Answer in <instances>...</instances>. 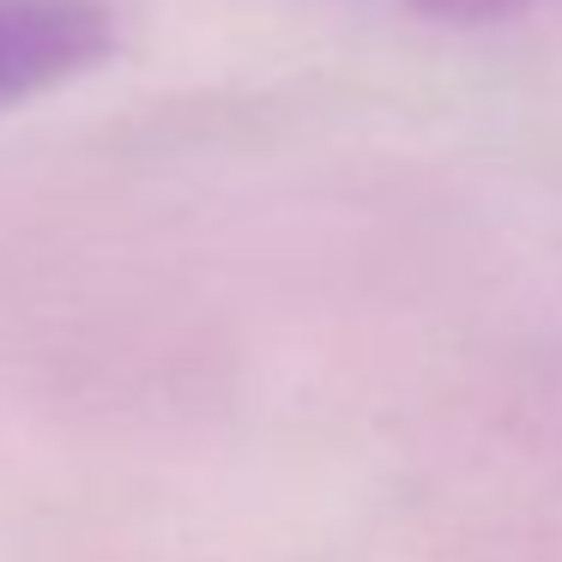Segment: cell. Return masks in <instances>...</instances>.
<instances>
[{
  "label": "cell",
  "instance_id": "obj_1",
  "mask_svg": "<svg viewBox=\"0 0 562 562\" xmlns=\"http://www.w3.org/2000/svg\"><path fill=\"white\" fill-rule=\"evenodd\" d=\"M98 49V25L61 0H0V103L74 74Z\"/></svg>",
  "mask_w": 562,
  "mask_h": 562
},
{
  "label": "cell",
  "instance_id": "obj_2",
  "mask_svg": "<svg viewBox=\"0 0 562 562\" xmlns=\"http://www.w3.org/2000/svg\"><path fill=\"white\" fill-rule=\"evenodd\" d=\"M417 13H436V19H460V25H484V19H508L520 13L526 0H412Z\"/></svg>",
  "mask_w": 562,
  "mask_h": 562
}]
</instances>
